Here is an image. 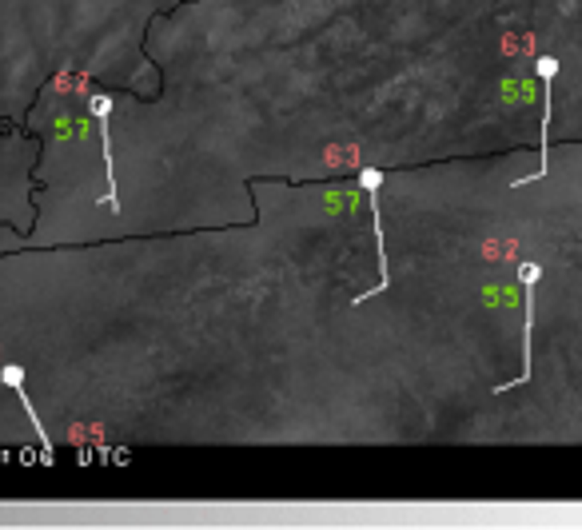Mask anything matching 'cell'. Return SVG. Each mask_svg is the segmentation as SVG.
<instances>
[{
    "mask_svg": "<svg viewBox=\"0 0 582 530\" xmlns=\"http://www.w3.org/2000/svg\"><path fill=\"white\" fill-rule=\"evenodd\" d=\"M359 187L367 196V208H371V232H375V247H379V287L355 296V303H367V299L383 296L391 287V259H387V232H383V208H379V187H383V172L379 168H363L359 172Z\"/></svg>",
    "mask_w": 582,
    "mask_h": 530,
    "instance_id": "6da1fadb",
    "label": "cell"
},
{
    "mask_svg": "<svg viewBox=\"0 0 582 530\" xmlns=\"http://www.w3.org/2000/svg\"><path fill=\"white\" fill-rule=\"evenodd\" d=\"M543 279V263H519V284H522V371L515 379L498 383L495 391H515L522 383H531V335H534V287Z\"/></svg>",
    "mask_w": 582,
    "mask_h": 530,
    "instance_id": "7a4b0ae2",
    "label": "cell"
},
{
    "mask_svg": "<svg viewBox=\"0 0 582 530\" xmlns=\"http://www.w3.org/2000/svg\"><path fill=\"white\" fill-rule=\"evenodd\" d=\"M534 72H538V80H543V136H538L543 164H538L531 175L515 180V187H527V184L543 180V175L550 172V120H555V76H558V60H555V56H538V60H534Z\"/></svg>",
    "mask_w": 582,
    "mask_h": 530,
    "instance_id": "3957f363",
    "label": "cell"
},
{
    "mask_svg": "<svg viewBox=\"0 0 582 530\" xmlns=\"http://www.w3.org/2000/svg\"><path fill=\"white\" fill-rule=\"evenodd\" d=\"M88 112L96 116V128H100V160H104V172H108V196H104V204L116 211V208H120V204H116V160H112V132H108L112 100H108V96H92V100H88Z\"/></svg>",
    "mask_w": 582,
    "mask_h": 530,
    "instance_id": "277c9868",
    "label": "cell"
}]
</instances>
